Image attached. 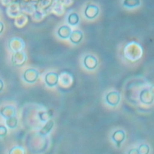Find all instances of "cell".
I'll list each match as a JSON object with an SVG mask.
<instances>
[{
	"mask_svg": "<svg viewBox=\"0 0 154 154\" xmlns=\"http://www.w3.org/2000/svg\"><path fill=\"white\" fill-rule=\"evenodd\" d=\"M143 52L141 45L136 42H129L123 49L125 58L131 61H138L142 57Z\"/></svg>",
	"mask_w": 154,
	"mask_h": 154,
	"instance_id": "1",
	"label": "cell"
},
{
	"mask_svg": "<svg viewBox=\"0 0 154 154\" xmlns=\"http://www.w3.org/2000/svg\"><path fill=\"white\" fill-rule=\"evenodd\" d=\"M73 31L72 27L68 25H63L58 27L57 30V36L63 40L69 39L72 32Z\"/></svg>",
	"mask_w": 154,
	"mask_h": 154,
	"instance_id": "8",
	"label": "cell"
},
{
	"mask_svg": "<svg viewBox=\"0 0 154 154\" xmlns=\"http://www.w3.org/2000/svg\"><path fill=\"white\" fill-rule=\"evenodd\" d=\"M69 39L72 43L78 45L81 43L83 39V32L79 29L73 30Z\"/></svg>",
	"mask_w": 154,
	"mask_h": 154,
	"instance_id": "11",
	"label": "cell"
},
{
	"mask_svg": "<svg viewBox=\"0 0 154 154\" xmlns=\"http://www.w3.org/2000/svg\"><path fill=\"white\" fill-rule=\"evenodd\" d=\"M26 60V55L23 51H19L15 52L13 57V63L14 66H22Z\"/></svg>",
	"mask_w": 154,
	"mask_h": 154,
	"instance_id": "10",
	"label": "cell"
},
{
	"mask_svg": "<svg viewBox=\"0 0 154 154\" xmlns=\"http://www.w3.org/2000/svg\"><path fill=\"white\" fill-rule=\"evenodd\" d=\"M65 6L60 1V0H54L49 8V11L58 16H61L65 11Z\"/></svg>",
	"mask_w": 154,
	"mask_h": 154,
	"instance_id": "7",
	"label": "cell"
},
{
	"mask_svg": "<svg viewBox=\"0 0 154 154\" xmlns=\"http://www.w3.org/2000/svg\"><path fill=\"white\" fill-rule=\"evenodd\" d=\"M0 115L5 121L7 128H14L17 126V120L16 118V109L12 105H7L0 109Z\"/></svg>",
	"mask_w": 154,
	"mask_h": 154,
	"instance_id": "2",
	"label": "cell"
},
{
	"mask_svg": "<svg viewBox=\"0 0 154 154\" xmlns=\"http://www.w3.org/2000/svg\"><path fill=\"white\" fill-rule=\"evenodd\" d=\"M8 132V128L5 125L0 124V138L5 137Z\"/></svg>",
	"mask_w": 154,
	"mask_h": 154,
	"instance_id": "18",
	"label": "cell"
},
{
	"mask_svg": "<svg viewBox=\"0 0 154 154\" xmlns=\"http://www.w3.org/2000/svg\"><path fill=\"white\" fill-rule=\"evenodd\" d=\"M60 1L64 5V6H68L70 5L72 2L73 0H60Z\"/></svg>",
	"mask_w": 154,
	"mask_h": 154,
	"instance_id": "19",
	"label": "cell"
},
{
	"mask_svg": "<svg viewBox=\"0 0 154 154\" xmlns=\"http://www.w3.org/2000/svg\"><path fill=\"white\" fill-rule=\"evenodd\" d=\"M40 73L35 69H28L26 70L23 75V80L28 83H34L37 81L39 78Z\"/></svg>",
	"mask_w": 154,
	"mask_h": 154,
	"instance_id": "6",
	"label": "cell"
},
{
	"mask_svg": "<svg viewBox=\"0 0 154 154\" xmlns=\"http://www.w3.org/2000/svg\"><path fill=\"white\" fill-rule=\"evenodd\" d=\"M59 74L55 72L49 71L44 75V82L49 87H54L58 83Z\"/></svg>",
	"mask_w": 154,
	"mask_h": 154,
	"instance_id": "5",
	"label": "cell"
},
{
	"mask_svg": "<svg viewBox=\"0 0 154 154\" xmlns=\"http://www.w3.org/2000/svg\"><path fill=\"white\" fill-rule=\"evenodd\" d=\"M58 82L62 84V85H70L73 82V75L68 72L64 71L59 75Z\"/></svg>",
	"mask_w": 154,
	"mask_h": 154,
	"instance_id": "12",
	"label": "cell"
},
{
	"mask_svg": "<svg viewBox=\"0 0 154 154\" xmlns=\"http://www.w3.org/2000/svg\"><path fill=\"white\" fill-rule=\"evenodd\" d=\"M82 66L88 70H93L98 66V60L96 56L92 54L85 55L82 61Z\"/></svg>",
	"mask_w": 154,
	"mask_h": 154,
	"instance_id": "3",
	"label": "cell"
},
{
	"mask_svg": "<svg viewBox=\"0 0 154 154\" xmlns=\"http://www.w3.org/2000/svg\"><path fill=\"white\" fill-rule=\"evenodd\" d=\"M47 10H42L39 8H36L35 12L32 14L33 19H34L36 21H40L42 20L45 16L46 15V11Z\"/></svg>",
	"mask_w": 154,
	"mask_h": 154,
	"instance_id": "15",
	"label": "cell"
},
{
	"mask_svg": "<svg viewBox=\"0 0 154 154\" xmlns=\"http://www.w3.org/2000/svg\"><path fill=\"white\" fill-rule=\"evenodd\" d=\"M52 0H40L37 4V8L42 10H47L52 4Z\"/></svg>",
	"mask_w": 154,
	"mask_h": 154,
	"instance_id": "16",
	"label": "cell"
},
{
	"mask_svg": "<svg viewBox=\"0 0 154 154\" xmlns=\"http://www.w3.org/2000/svg\"><path fill=\"white\" fill-rule=\"evenodd\" d=\"M23 149L20 146H14L9 150L8 154H25Z\"/></svg>",
	"mask_w": 154,
	"mask_h": 154,
	"instance_id": "17",
	"label": "cell"
},
{
	"mask_svg": "<svg viewBox=\"0 0 154 154\" xmlns=\"http://www.w3.org/2000/svg\"><path fill=\"white\" fill-rule=\"evenodd\" d=\"M66 22L71 27L76 26L80 22V17L75 11H70L66 16Z\"/></svg>",
	"mask_w": 154,
	"mask_h": 154,
	"instance_id": "9",
	"label": "cell"
},
{
	"mask_svg": "<svg viewBox=\"0 0 154 154\" xmlns=\"http://www.w3.org/2000/svg\"><path fill=\"white\" fill-rule=\"evenodd\" d=\"M10 41L13 42V43H11V46H9V48H11V47L16 45L11 49V51H13L15 52L22 51V50L25 47V43L23 42V40L20 38H18V37L13 38Z\"/></svg>",
	"mask_w": 154,
	"mask_h": 154,
	"instance_id": "13",
	"label": "cell"
},
{
	"mask_svg": "<svg viewBox=\"0 0 154 154\" xmlns=\"http://www.w3.org/2000/svg\"><path fill=\"white\" fill-rule=\"evenodd\" d=\"M3 82L0 79V91L2 90L3 88Z\"/></svg>",
	"mask_w": 154,
	"mask_h": 154,
	"instance_id": "20",
	"label": "cell"
},
{
	"mask_svg": "<svg viewBox=\"0 0 154 154\" xmlns=\"http://www.w3.org/2000/svg\"><path fill=\"white\" fill-rule=\"evenodd\" d=\"M100 9L97 5L94 4H89L86 5L84 10L85 17L89 20H93L97 17Z\"/></svg>",
	"mask_w": 154,
	"mask_h": 154,
	"instance_id": "4",
	"label": "cell"
},
{
	"mask_svg": "<svg viewBox=\"0 0 154 154\" xmlns=\"http://www.w3.org/2000/svg\"><path fill=\"white\" fill-rule=\"evenodd\" d=\"M122 5L126 8H135L141 5V0H123Z\"/></svg>",
	"mask_w": 154,
	"mask_h": 154,
	"instance_id": "14",
	"label": "cell"
}]
</instances>
